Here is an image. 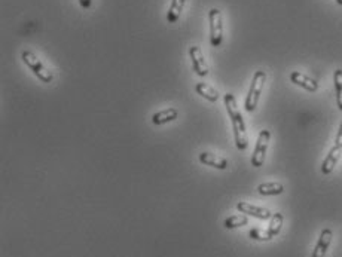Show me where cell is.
Returning a JSON list of instances; mask_svg holds the SVG:
<instances>
[{"label": "cell", "instance_id": "1", "mask_svg": "<svg viewBox=\"0 0 342 257\" xmlns=\"http://www.w3.org/2000/svg\"><path fill=\"white\" fill-rule=\"evenodd\" d=\"M223 101L228 110V116L232 122V130H234V137H235V146L238 150H246L249 146V138H247V131H246V123L242 119V115L239 112L237 100L232 94H225Z\"/></svg>", "mask_w": 342, "mask_h": 257}, {"label": "cell", "instance_id": "2", "mask_svg": "<svg viewBox=\"0 0 342 257\" xmlns=\"http://www.w3.org/2000/svg\"><path fill=\"white\" fill-rule=\"evenodd\" d=\"M21 58H22L24 64L33 71V74L39 79V81H42V82H45V84H51L52 79H54L52 71L43 66V63L37 58L36 54H33L32 51H22Z\"/></svg>", "mask_w": 342, "mask_h": 257}, {"label": "cell", "instance_id": "3", "mask_svg": "<svg viewBox=\"0 0 342 257\" xmlns=\"http://www.w3.org/2000/svg\"><path fill=\"white\" fill-rule=\"evenodd\" d=\"M266 82V73L263 70H257L252 79V85L249 89V94L246 97V110L247 112H255L256 110V106L259 103V98H260V94L263 91V85Z\"/></svg>", "mask_w": 342, "mask_h": 257}, {"label": "cell", "instance_id": "4", "mask_svg": "<svg viewBox=\"0 0 342 257\" xmlns=\"http://www.w3.org/2000/svg\"><path fill=\"white\" fill-rule=\"evenodd\" d=\"M208 21H210V43L211 46H221L223 40V22L222 12L216 8L210 9L208 12Z\"/></svg>", "mask_w": 342, "mask_h": 257}, {"label": "cell", "instance_id": "5", "mask_svg": "<svg viewBox=\"0 0 342 257\" xmlns=\"http://www.w3.org/2000/svg\"><path fill=\"white\" fill-rule=\"evenodd\" d=\"M270 140H271V133L270 130H262L257 136L256 146H255V150L252 155V165L255 168H259L263 165L265 162V158H266V150H268V144H270Z\"/></svg>", "mask_w": 342, "mask_h": 257}, {"label": "cell", "instance_id": "6", "mask_svg": "<svg viewBox=\"0 0 342 257\" xmlns=\"http://www.w3.org/2000/svg\"><path fill=\"white\" fill-rule=\"evenodd\" d=\"M189 57H190V61H192V69L193 71L198 74V76H207L208 74V66L205 63L204 55L201 52L200 46H190L189 48Z\"/></svg>", "mask_w": 342, "mask_h": 257}, {"label": "cell", "instance_id": "7", "mask_svg": "<svg viewBox=\"0 0 342 257\" xmlns=\"http://www.w3.org/2000/svg\"><path fill=\"white\" fill-rule=\"evenodd\" d=\"M237 210H238L239 213L246 214V216H252V217H256V219H260V220H268L273 216L268 208L252 205V204L244 202V201H241V202L237 204Z\"/></svg>", "mask_w": 342, "mask_h": 257}, {"label": "cell", "instance_id": "8", "mask_svg": "<svg viewBox=\"0 0 342 257\" xmlns=\"http://www.w3.org/2000/svg\"><path fill=\"white\" fill-rule=\"evenodd\" d=\"M198 159H200L201 164L208 165L211 168H216V170H226L228 168V159L223 158V156H219V155L203 152V153H200Z\"/></svg>", "mask_w": 342, "mask_h": 257}, {"label": "cell", "instance_id": "9", "mask_svg": "<svg viewBox=\"0 0 342 257\" xmlns=\"http://www.w3.org/2000/svg\"><path fill=\"white\" fill-rule=\"evenodd\" d=\"M332 237H333V234H332L330 229H323L322 234H320V238H319L314 250H312L311 257H325L326 253H327V248L332 242Z\"/></svg>", "mask_w": 342, "mask_h": 257}, {"label": "cell", "instance_id": "10", "mask_svg": "<svg viewBox=\"0 0 342 257\" xmlns=\"http://www.w3.org/2000/svg\"><path fill=\"white\" fill-rule=\"evenodd\" d=\"M290 81L295 84V85L304 88V89L308 91V92H315V91L319 89V84H317L314 79L308 78L307 74L301 73V71H291Z\"/></svg>", "mask_w": 342, "mask_h": 257}, {"label": "cell", "instance_id": "11", "mask_svg": "<svg viewBox=\"0 0 342 257\" xmlns=\"http://www.w3.org/2000/svg\"><path fill=\"white\" fill-rule=\"evenodd\" d=\"M341 152H342L341 147L333 146V147L329 150V153L326 155L325 161H323V164H322V172H323L325 175H329L330 172L335 170V167H336V164H338V161H339V158H341Z\"/></svg>", "mask_w": 342, "mask_h": 257}, {"label": "cell", "instance_id": "12", "mask_svg": "<svg viewBox=\"0 0 342 257\" xmlns=\"http://www.w3.org/2000/svg\"><path fill=\"white\" fill-rule=\"evenodd\" d=\"M179 118V112L177 109H165V110H161V112H156L152 115V122L154 125H164V123H168V122H173Z\"/></svg>", "mask_w": 342, "mask_h": 257}, {"label": "cell", "instance_id": "13", "mask_svg": "<svg viewBox=\"0 0 342 257\" xmlns=\"http://www.w3.org/2000/svg\"><path fill=\"white\" fill-rule=\"evenodd\" d=\"M195 91H197V94H200L203 98H205L210 103H216L219 100V92L213 86L207 85L204 82H198L195 85Z\"/></svg>", "mask_w": 342, "mask_h": 257}, {"label": "cell", "instance_id": "14", "mask_svg": "<svg viewBox=\"0 0 342 257\" xmlns=\"http://www.w3.org/2000/svg\"><path fill=\"white\" fill-rule=\"evenodd\" d=\"M257 192L263 196H275L284 192V186L281 183L277 182H268V183H262L257 186Z\"/></svg>", "mask_w": 342, "mask_h": 257}, {"label": "cell", "instance_id": "15", "mask_svg": "<svg viewBox=\"0 0 342 257\" xmlns=\"http://www.w3.org/2000/svg\"><path fill=\"white\" fill-rule=\"evenodd\" d=\"M185 2L186 0H171V5L168 8V12H167V21L168 22H176L180 18V14L185 8Z\"/></svg>", "mask_w": 342, "mask_h": 257}, {"label": "cell", "instance_id": "16", "mask_svg": "<svg viewBox=\"0 0 342 257\" xmlns=\"http://www.w3.org/2000/svg\"><path fill=\"white\" fill-rule=\"evenodd\" d=\"M283 222H284V217L281 213H274L271 216V222H270V226H268V234L270 237L274 238L280 234L281 227H283Z\"/></svg>", "mask_w": 342, "mask_h": 257}, {"label": "cell", "instance_id": "17", "mask_svg": "<svg viewBox=\"0 0 342 257\" xmlns=\"http://www.w3.org/2000/svg\"><path fill=\"white\" fill-rule=\"evenodd\" d=\"M249 224V219L246 214H235V216H231L228 217L225 222H223V226L226 229H237V227H241V226H246Z\"/></svg>", "mask_w": 342, "mask_h": 257}, {"label": "cell", "instance_id": "18", "mask_svg": "<svg viewBox=\"0 0 342 257\" xmlns=\"http://www.w3.org/2000/svg\"><path fill=\"white\" fill-rule=\"evenodd\" d=\"M333 82H335V94H336V104L338 109L342 110V70H335L333 73Z\"/></svg>", "mask_w": 342, "mask_h": 257}, {"label": "cell", "instance_id": "19", "mask_svg": "<svg viewBox=\"0 0 342 257\" xmlns=\"http://www.w3.org/2000/svg\"><path fill=\"white\" fill-rule=\"evenodd\" d=\"M249 235H250V238L252 240H256V241H270L273 240L271 237H270V234H268V230H263V229H252L250 232H249Z\"/></svg>", "mask_w": 342, "mask_h": 257}, {"label": "cell", "instance_id": "20", "mask_svg": "<svg viewBox=\"0 0 342 257\" xmlns=\"http://www.w3.org/2000/svg\"><path fill=\"white\" fill-rule=\"evenodd\" d=\"M335 146H338V147H341L342 149V122H341V125H339V128H338L336 138H335Z\"/></svg>", "mask_w": 342, "mask_h": 257}, {"label": "cell", "instance_id": "21", "mask_svg": "<svg viewBox=\"0 0 342 257\" xmlns=\"http://www.w3.org/2000/svg\"><path fill=\"white\" fill-rule=\"evenodd\" d=\"M79 3H81V6H82L84 9H89V8H91L92 0H79Z\"/></svg>", "mask_w": 342, "mask_h": 257}, {"label": "cell", "instance_id": "22", "mask_svg": "<svg viewBox=\"0 0 342 257\" xmlns=\"http://www.w3.org/2000/svg\"><path fill=\"white\" fill-rule=\"evenodd\" d=\"M336 3H338V5H342V0H336Z\"/></svg>", "mask_w": 342, "mask_h": 257}]
</instances>
